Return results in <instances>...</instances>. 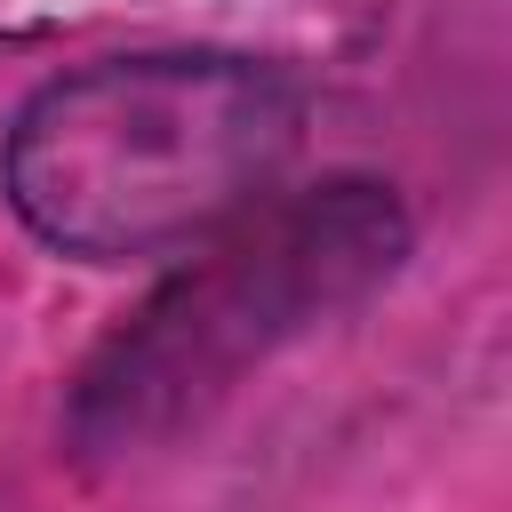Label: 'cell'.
<instances>
[{
    "label": "cell",
    "mask_w": 512,
    "mask_h": 512,
    "mask_svg": "<svg viewBox=\"0 0 512 512\" xmlns=\"http://www.w3.org/2000/svg\"><path fill=\"white\" fill-rule=\"evenodd\" d=\"M304 88L256 56H112L8 128L16 216L88 264L168 256L240 216L296 152Z\"/></svg>",
    "instance_id": "obj_1"
}]
</instances>
